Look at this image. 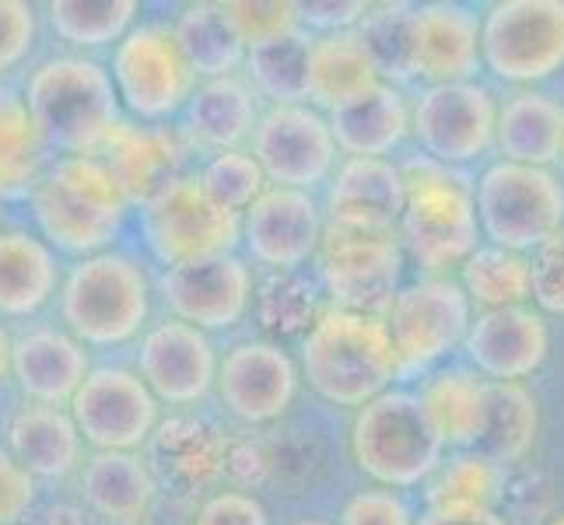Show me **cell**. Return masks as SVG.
Segmentation results:
<instances>
[{
	"mask_svg": "<svg viewBox=\"0 0 564 525\" xmlns=\"http://www.w3.org/2000/svg\"><path fill=\"white\" fill-rule=\"evenodd\" d=\"M25 109L43 147L88 158L120 127V99L106 67L82 56H61L29 77Z\"/></svg>",
	"mask_w": 564,
	"mask_h": 525,
	"instance_id": "cell-1",
	"label": "cell"
},
{
	"mask_svg": "<svg viewBox=\"0 0 564 525\" xmlns=\"http://www.w3.org/2000/svg\"><path fill=\"white\" fill-rule=\"evenodd\" d=\"M302 372L326 403L361 411L400 375L386 319L326 308L305 333Z\"/></svg>",
	"mask_w": 564,
	"mask_h": 525,
	"instance_id": "cell-2",
	"label": "cell"
},
{
	"mask_svg": "<svg viewBox=\"0 0 564 525\" xmlns=\"http://www.w3.org/2000/svg\"><path fill=\"white\" fill-rule=\"evenodd\" d=\"M400 172L406 186L400 249L411 252V260L432 277H442L445 270L463 266L477 252L480 225L474 186L449 165H438L432 158H417Z\"/></svg>",
	"mask_w": 564,
	"mask_h": 525,
	"instance_id": "cell-3",
	"label": "cell"
},
{
	"mask_svg": "<svg viewBox=\"0 0 564 525\" xmlns=\"http://www.w3.org/2000/svg\"><path fill=\"white\" fill-rule=\"evenodd\" d=\"M127 193L99 158L56 162L32 193L39 231L64 252L95 256L106 249L127 214Z\"/></svg>",
	"mask_w": 564,
	"mask_h": 525,
	"instance_id": "cell-4",
	"label": "cell"
},
{
	"mask_svg": "<svg viewBox=\"0 0 564 525\" xmlns=\"http://www.w3.org/2000/svg\"><path fill=\"white\" fill-rule=\"evenodd\" d=\"M351 456L365 477L386 491L417 488L445 459V441L427 420L417 393L386 389L368 400L351 424Z\"/></svg>",
	"mask_w": 564,
	"mask_h": 525,
	"instance_id": "cell-5",
	"label": "cell"
},
{
	"mask_svg": "<svg viewBox=\"0 0 564 525\" xmlns=\"http://www.w3.org/2000/svg\"><path fill=\"white\" fill-rule=\"evenodd\" d=\"M64 322L77 343L112 347L141 333L151 308V284L141 263L120 252H95L70 270L61 295Z\"/></svg>",
	"mask_w": 564,
	"mask_h": 525,
	"instance_id": "cell-6",
	"label": "cell"
},
{
	"mask_svg": "<svg viewBox=\"0 0 564 525\" xmlns=\"http://www.w3.org/2000/svg\"><path fill=\"white\" fill-rule=\"evenodd\" d=\"M477 225L491 245L530 252L564 231V183L554 168L495 162L474 189Z\"/></svg>",
	"mask_w": 564,
	"mask_h": 525,
	"instance_id": "cell-7",
	"label": "cell"
},
{
	"mask_svg": "<svg viewBox=\"0 0 564 525\" xmlns=\"http://www.w3.org/2000/svg\"><path fill=\"white\" fill-rule=\"evenodd\" d=\"M141 231L151 256L169 270L231 252L239 242L242 218L210 204L197 175H172L144 200Z\"/></svg>",
	"mask_w": 564,
	"mask_h": 525,
	"instance_id": "cell-8",
	"label": "cell"
},
{
	"mask_svg": "<svg viewBox=\"0 0 564 525\" xmlns=\"http://www.w3.org/2000/svg\"><path fill=\"white\" fill-rule=\"evenodd\" d=\"M480 61L509 85L564 70V0H501L480 22Z\"/></svg>",
	"mask_w": 564,
	"mask_h": 525,
	"instance_id": "cell-9",
	"label": "cell"
},
{
	"mask_svg": "<svg viewBox=\"0 0 564 525\" xmlns=\"http://www.w3.org/2000/svg\"><path fill=\"white\" fill-rule=\"evenodd\" d=\"M109 77L116 99H123V106L148 123L176 116L197 88V77L183 61L169 25L130 29L116 43Z\"/></svg>",
	"mask_w": 564,
	"mask_h": 525,
	"instance_id": "cell-10",
	"label": "cell"
},
{
	"mask_svg": "<svg viewBox=\"0 0 564 525\" xmlns=\"http://www.w3.org/2000/svg\"><path fill=\"white\" fill-rule=\"evenodd\" d=\"M470 298L453 277H421L397 291L386 313V329L397 350L400 372H417L442 361L466 340Z\"/></svg>",
	"mask_w": 564,
	"mask_h": 525,
	"instance_id": "cell-11",
	"label": "cell"
},
{
	"mask_svg": "<svg viewBox=\"0 0 564 525\" xmlns=\"http://www.w3.org/2000/svg\"><path fill=\"white\" fill-rule=\"evenodd\" d=\"M67 406L77 435L99 452H133L159 424V400L127 368H95Z\"/></svg>",
	"mask_w": 564,
	"mask_h": 525,
	"instance_id": "cell-12",
	"label": "cell"
},
{
	"mask_svg": "<svg viewBox=\"0 0 564 525\" xmlns=\"http://www.w3.org/2000/svg\"><path fill=\"white\" fill-rule=\"evenodd\" d=\"M495 95L477 81L432 85L411 109V130L438 165H466L495 147Z\"/></svg>",
	"mask_w": 564,
	"mask_h": 525,
	"instance_id": "cell-13",
	"label": "cell"
},
{
	"mask_svg": "<svg viewBox=\"0 0 564 525\" xmlns=\"http://www.w3.org/2000/svg\"><path fill=\"white\" fill-rule=\"evenodd\" d=\"M252 158L267 183L281 189H313L337 165V144L319 109L274 106L252 127Z\"/></svg>",
	"mask_w": 564,
	"mask_h": 525,
	"instance_id": "cell-14",
	"label": "cell"
},
{
	"mask_svg": "<svg viewBox=\"0 0 564 525\" xmlns=\"http://www.w3.org/2000/svg\"><path fill=\"white\" fill-rule=\"evenodd\" d=\"M403 277V249L393 236H334L323 252V284L334 308L386 319Z\"/></svg>",
	"mask_w": 564,
	"mask_h": 525,
	"instance_id": "cell-15",
	"label": "cell"
},
{
	"mask_svg": "<svg viewBox=\"0 0 564 525\" xmlns=\"http://www.w3.org/2000/svg\"><path fill=\"white\" fill-rule=\"evenodd\" d=\"M162 295L180 322L197 329H228L249 308L252 274L239 256L221 252V256L169 266L162 274Z\"/></svg>",
	"mask_w": 564,
	"mask_h": 525,
	"instance_id": "cell-16",
	"label": "cell"
},
{
	"mask_svg": "<svg viewBox=\"0 0 564 525\" xmlns=\"http://www.w3.org/2000/svg\"><path fill=\"white\" fill-rule=\"evenodd\" d=\"M406 204L403 172L386 158H347L326 197V218L334 236L386 239L400 228Z\"/></svg>",
	"mask_w": 564,
	"mask_h": 525,
	"instance_id": "cell-17",
	"label": "cell"
},
{
	"mask_svg": "<svg viewBox=\"0 0 564 525\" xmlns=\"http://www.w3.org/2000/svg\"><path fill=\"white\" fill-rule=\"evenodd\" d=\"M463 347L488 382H527L551 354V329L533 305L491 308L470 322Z\"/></svg>",
	"mask_w": 564,
	"mask_h": 525,
	"instance_id": "cell-18",
	"label": "cell"
},
{
	"mask_svg": "<svg viewBox=\"0 0 564 525\" xmlns=\"http://www.w3.org/2000/svg\"><path fill=\"white\" fill-rule=\"evenodd\" d=\"M239 236L257 263L295 270L323 242V214L308 193L270 186L242 214Z\"/></svg>",
	"mask_w": 564,
	"mask_h": 525,
	"instance_id": "cell-19",
	"label": "cell"
},
{
	"mask_svg": "<svg viewBox=\"0 0 564 525\" xmlns=\"http://www.w3.org/2000/svg\"><path fill=\"white\" fill-rule=\"evenodd\" d=\"M218 393L231 417L246 424L278 420L299 389V368L278 343H239L218 364Z\"/></svg>",
	"mask_w": 564,
	"mask_h": 525,
	"instance_id": "cell-20",
	"label": "cell"
},
{
	"mask_svg": "<svg viewBox=\"0 0 564 525\" xmlns=\"http://www.w3.org/2000/svg\"><path fill=\"white\" fill-rule=\"evenodd\" d=\"M141 382L154 400L176 406L204 400L218 382V358L204 329L180 319L154 326L141 343Z\"/></svg>",
	"mask_w": 564,
	"mask_h": 525,
	"instance_id": "cell-21",
	"label": "cell"
},
{
	"mask_svg": "<svg viewBox=\"0 0 564 525\" xmlns=\"http://www.w3.org/2000/svg\"><path fill=\"white\" fill-rule=\"evenodd\" d=\"M411 74L432 85H459L480 74V22L459 4H421L411 18Z\"/></svg>",
	"mask_w": 564,
	"mask_h": 525,
	"instance_id": "cell-22",
	"label": "cell"
},
{
	"mask_svg": "<svg viewBox=\"0 0 564 525\" xmlns=\"http://www.w3.org/2000/svg\"><path fill=\"white\" fill-rule=\"evenodd\" d=\"M11 375L32 403L61 411L88 375V354L67 333L32 329V333L11 340Z\"/></svg>",
	"mask_w": 564,
	"mask_h": 525,
	"instance_id": "cell-23",
	"label": "cell"
},
{
	"mask_svg": "<svg viewBox=\"0 0 564 525\" xmlns=\"http://www.w3.org/2000/svg\"><path fill=\"white\" fill-rule=\"evenodd\" d=\"M326 123L337 151L347 158H386L411 133V106L397 85L379 81L358 99L326 112Z\"/></svg>",
	"mask_w": 564,
	"mask_h": 525,
	"instance_id": "cell-24",
	"label": "cell"
},
{
	"mask_svg": "<svg viewBox=\"0 0 564 525\" xmlns=\"http://www.w3.org/2000/svg\"><path fill=\"white\" fill-rule=\"evenodd\" d=\"M495 147L501 162L551 168L564 158V106L543 91H516L498 106Z\"/></svg>",
	"mask_w": 564,
	"mask_h": 525,
	"instance_id": "cell-25",
	"label": "cell"
},
{
	"mask_svg": "<svg viewBox=\"0 0 564 525\" xmlns=\"http://www.w3.org/2000/svg\"><path fill=\"white\" fill-rule=\"evenodd\" d=\"M488 393L491 382L466 372V368H442L427 375L417 389L427 420L435 424L445 449H480L484 431H488Z\"/></svg>",
	"mask_w": 564,
	"mask_h": 525,
	"instance_id": "cell-26",
	"label": "cell"
},
{
	"mask_svg": "<svg viewBox=\"0 0 564 525\" xmlns=\"http://www.w3.org/2000/svg\"><path fill=\"white\" fill-rule=\"evenodd\" d=\"M382 77L368 56L361 35L351 32H329L308 39L305 53V99H313L319 109L334 112L337 106L358 99L361 91L379 85Z\"/></svg>",
	"mask_w": 564,
	"mask_h": 525,
	"instance_id": "cell-27",
	"label": "cell"
},
{
	"mask_svg": "<svg viewBox=\"0 0 564 525\" xmlns=\"http://www.w3.org/2000/svg\"><path fill=\"white\" fill-rule=\"evenodd\" d=\"M61 266L46 242L25 231H0V313L32 316L56 291Z\"/></svg>",
	"mask_w": 564,
	"mask_h": 525,
	"instance_id": "cell-28",
	"label": "cell"
},
{
	"mask_svg": "<svg viewBox=\"0 0 564 525\" xmlns=\"http://www.w3.org/2000/svg\"><path fill=\"white\" fill-rule=\"evenodd\" d=\"M257 99L239 77H214L193 88L186 102V130L204 147L236 151L257 127Z\"/></svg>",
	"mask_w": 564,
	"mask_h": 525,
	"instance_id": "cell-29",
	"label": "cell"
},
{
	"mask_svg": "<svg viewBox=\"0 0 564 525\" xmlns=\"http://www.w3.org/2000/svg\"><path fill=\"white\" fill-rule=\"evenodd\" d=\"M11 452L35 477H67L82 459V435L70 414L35 403L11 420Z\"/></svg>",
	"mask_w": 564,
	"mask_h": 525,
	"instance_id": "cell-30",
	"label": "cell"
},
{
	"mask_svg": "<svg viewBox=\"0 0 564 525\" xmlns=\"http://www.w3.org/2000/svg\"><path fill=\"white\" fill-rule=\"evenodd\" d=\"M82 491L102 518L133 522L148 512L154 497V477L133 452H95L85 462Z\"/></svg>",
	"mask_w": 564,
	"mask_h": 525,
	"instance_id": "cell-31",
	"label": "cell"
},
{
	"mask_svg": "<svg viewBox=\"0 0 564 525\" xmlns=\"http://www.w3.org/2000/svg\"><path fill=\"white\" fill-rule=\"evenodd\" d=\"M172 39L183 53V61L189 64L193 77H231L242 64L246 46L236 39L231 25L225 22V14L218 4H189L180 22L172 25Z\"/></svg>",
	"mask_w": 564,
	"mask_h": 525,
	"instance_id": "cell-32",
	"label": "cell"
},
{
	"mask_svg": "<svg viewBox=\"0 0 564 525\" xmlns=\"http://www.w3.org/2000/svg\"><path fill=\"white\" fill-rule=\"evenodd\" d=\"M427 483V508H498L505 494V466L480 449L442 459Z\"/></svg>",
	"mask_w": 564,
	"mask_h": 525,
	"instance_id": "cell-33",
	"label": "cell"
},
{
	"mask_svg": "<svg viewBox=\"0 0 564 525\" xmlns=\"http://www.w3.org/2000/svg\"><path fill=\"white\" fill-rule=\"evenodd\" d=\"M540 431L536 396L522 382H491L488 393V431L480 452H488L501 466L527 459Z\"/></svg>",
	"mask_w": 564,
	"mask_h": 525,
	"instance_id": "cell-34",
	"label": "cell"
},
{
	"mask_svg": "<svg viewBox=\"0 0 564 525\" xmlns=\"http://www.w3.org/2000/svg\"><path fill=\"white\" fill-rule=\"evenodd\" d=\"M459 287L466 298L484 305V313L491 308H512L533 302V270L522 252H509L498 245H477V252L463 263Z\"/></svg>",
	"mask_w": 564,
	"mask_h": 525,
	"instance_id": "cell-35",
	"label": "cell"
},
{
	"mask_svg": "<svg viewBox=\"0 0 564 525\" xmlns=\"http://www.w3.org/2000/svg\"><path fill=\"white\" fill-rule=\"evenodd\" d=\"M106 147L112 154L106 165L116 175L120 189L127 193V200L138 197V193H144V200H148L165 179H172V175H165L172 165V141L162 138V133L116 127Z\"/></svg>",
	"mask_w": 564,
	"mask_h": 525,
	"instance_id": "cell-36",
	"label": "cell"
},
{
	"mask_svg": "<svg viewBox=\"0 0 564 525\" xmlns=\"http://www.w3.org/2000/svg\"><path fill=\"white\" fill-rule=\"evenodd\" d=\"M138 4L133 0H56L50 4L53 32L70 46H109L130 32Z\"/></svg>",
	"mask_w": 564,
	"mask_h": 525,
	"instance_id": "cell-37",
	"label": "cell"
},
{
	"mask_svg": "<svg viewBox=\"0 0 564 525\" xmlns=\"http://www.w3.org/2000/svg\"><path fill=\"white\" fill-rule=\"evenodd\" d=\"M305 53L308 39L302 32L249 50L252 81L263 95L278 99V106H299V99H305Z\"/></svg>",
	"mask_w": 564,
	"mask_h": 525,
	"instance_id": "cell-38",
	"label": "cell"
},
{
	"mask_svg": "<svg viewBox=\"0 0 564 525\" xmlns=\"http://www.w3.org/2000/svg\"><path fill=\"white\" fill-rule=\"evenodd\" d=\"M39 151L43 144L35 138L25 102L11 91H0V193H14L32 183Z\"/></svg>",
	"mask_w": 564,
	"mask_h": 525,
	"instance_id": "cell-39",
	"label": "cell"
},
{
	"mask_svg": "<svg viewBox=\"0 0 564 525\" xmlns=\"http://www.w3.org/2000/svg\"><path fill=\"white\" fill-rule=\"evenodd\" d=\"M200 189L228 214H242L267 189V179L249 151H218L200 172Z\"/></svg>",
	"mask_w": 564,
	"mask_h": 525,
	"instance_id": "cell-40",
	"label": "cell"
},
{
	"mask_svg": "<svg viewBox=\"0 0 564 525\" xmlns=\"http://www.w3.org/2000/svg\"><path fill=\"white\" fill-rule=\"evenodd\" d=\"M411 18L414 8L406 4H382V8H368V14L358 22V35L372 56V64L382 74H411Z\"/></svg>",
	"mask_w": 564,
	"mask_h": 525,
	"instance_id": "cell-41",
	"label": "cell"
},
{
	"mask_svg": "<svg viewBox=\"0 0 564 525\" xmlns=\"http://www.w3.org/2000/svg\"><path fill=\"white\" fill-rule=\"evenodd\" d=\"M225 22L236 32V39L246 50H257L274 43V39L295 35L299 32V8L295 4H252V0H239V4H218Z\"/></svg>",
	"mask_w": 564,
	"mask_h": 525,
	"instance_id": "cell-42",
	"label": "cell"
},
{
	"mask_svg": "<svg viewBox=\"0 0 564 525\" xmlns=\"http://www.w3.org/2000/svg\"><path fill=\"white\" fill-rule=\"evenodd\" d=\"M340 525H414L411 504L397 491H361L344 504Z\"/></svg>",
	"mask_w": 564,
	"mask_h": 525,
	"instance_id": "cell-43",
	"label": "cell"
},
{
	"mask_svg": "<svg viewBox=\"0 0 564 525\" xmlns=\"http://www.w3.org/2000/svg\"><path fill=\"white\" fill-rule=\"evenodd\" d=\"M35 43V11L22 0H0V74L22 64Z\"/></svg>",
	"mask_w": 564,
	"mask_h": 525,
	"instance_id": "cell-44",
	"label": "cell"
},
{
	"mask_svg": "<svg viewBox=\"0 0 564 525\" xmlns=\"http://www.w3.org/2000/svg\"><path fill=\"white\" fill-rule=\"evenodd\" d=\"M530 270H533V298L540 302V308L564 313V231L536 249V260H530Z\"/></svg>",
	"mask_w": 564,
	"mask_h": 525,
	"instance_id": "cell-45",
	"label": "cell"
},
{
	"mask_svg": "<svg viewBox=\"0 0 564 525\" xmlns=\"http://www.w3.org/2000/svg\"><path fill=\"white\" fill-rule=\"evenodd\" d=\"M197 525H270L267 508L242 491H221L204 501L197 512Z\"/></svg>",
	"mask_w": 564,
	"mask_h": 525,
	"instance_id": "cell-46",
	"label": "cell"
},
{
	"mask_svg": "<svg viewBox=\"0 0 564 525\" xmlns=\"http://www.w3.org/2000/svg\"><path fill=\"white\" fill-rule=\"evenodd\" d=\"M35 497L32 473L14 462V456L0 452V525H14L29 512Z\"/></svg>",
	"mask_w": 564,
	"mask_h": 525,
	"instance_id": "cell-47",
	"label": "cell"
},
{
	"mask_svg": "<svg viewBox=\"0 0 564 525\" xmlns=\"http://www.w3.org/2000/svg\"><path fill=\"white\" fill-rule=\"evenodd\" d=\"M295 302H313V291L299 281H284V284H270L267 295H263V319L267 326H284V329H295L302 326L313 313H305V308H295Z\"/></svg>",
	"mask_w": 564,
	"mask_h": 525,
	"instance_id": "cell-48",
	"label": "cell"
},
{
	"mask_svg": "<svg viewBox=\"0 0 564 525\" xmlns=\"http://www.w3.org/2000/svg\"><path fill=\"white\" fill-rule=\"evenodd\" d=\"M295 8H299V22H305L308 29H316L323 35L351 32L368 14L365 0H347V4H295Z\"/></svg>",
	"mask_w": 564,
	"mask_h": 525,
	"instance_id": "cell-49",
	"label": "cell"
},
{
	"mask_svg": "<svg viewBox=\"0 0 564 525\" xmlns=\"http://www.w3.org/2000/svg\"><path fill=\"white\" fill-rule=\"evenodd\" d=\"M417 525H509L498 508H427Z\"/></svg>",
	"mask_w": 564,
	"mask_h": 525,
	"instance_id": "cell-50",
	"label": "cell"
},
{
	"mask_svg": "<svg viewBox=\"0 0 564 525\" xmlns=\"http://www.w3.org/2000/svg\"><path fill=\"white\" fill-rule=\"evenodd\" d=\"M50 525H82V512L70 508V504H61V508L50 512Z\"/></svg>",
	"mask_w": 564,
	"mask_h": 525,
	"instance_id": "cell-51",
	"label": "cell"
},
{
	"mask_svg": "<svg viewBox=\"0 0 564 525\" xmlns=\"http://www.w3.org/2000/svg\"><path fill=\"white\" fill-rule=\"evenodd\" d=\"M8 372H11V337H8V329L0 326V382H4Z\"/></svg>",
	"mask_w": 564,
	"mask_h": 525,
	"instance_id": "cell-52",
	"label": "cell"
},
{
	"mask_svg": "<svg viewBox=\"0 0 564 525\" xmlns=\"http://www.w3.org/2000/svg\"><path fill=\"white\" fill-rule=\"evenodd\" d=\"M299 525H326V522H299Z\"/></svg>",
	"mask_w": 564,
	"mask_h": 525,
	"instance_id": "cell-53",
	"label": "cell"
}]
</instances>
